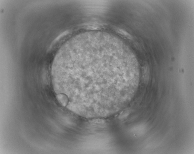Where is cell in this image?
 Segmentation results:
<instances>
[{"mask_svg": "<svg viewBox=\"0 0 194 154\" xmlns=\"http://www.w3.org/2000/svg\"><path fill=\"white\" fill-rule=\"evenodd\" d=\"M149 68L147 66H145L143 69V80L145 83L149 81Z\"/></svg>", "mask_w": 194, "mask_h": 154, "instance_id": "obj_1", "label": "cell"}, {"mask_svg": "<svg viewBox=\"0 0 194 154\" xmlns=\"http://www.w3.org/2000/svg\"><path fill=\"white\" fill-rule=\"evenodd\" d=\"M116 31H117L118 33H120L123 36H124L128 38L131 39L132 38V36L130 34L127 32L126 31L123 30L121 29H117L116 30Z\"/></svg>", "mask_w": 194, "mask_h": 154, "instance_id": "obj_2", "label": "cell"}]
</instances>
